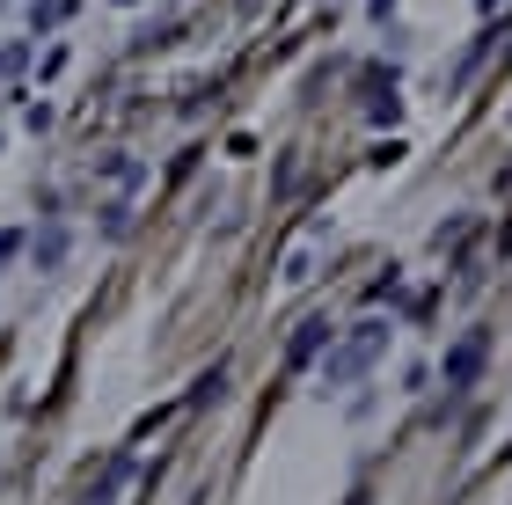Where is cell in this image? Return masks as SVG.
<instances>
[{
    "mask_svg": "<svg viewBox=\"0 0 512 505\" xmlns=\"http://www.w3.org/2000/svg\"><path fill=\"white\" fill-rule=\"evenodd\" d=\"M381 344H388V330H381V323H359V337L344 344V352H330V381H352V374H366Z\"/></svg>",
    "mask_w": 512,
    "mask_h": 505,
    "instance_id": "obj_1",
    "label": "cell"
},
{
    "mask_svg": "<svg viewBox=\"0 0 512 505\" xmlns=\"http://www.w3.org/2000/svg\"><path fill=\"white\" fill-rule=\"evenodd\" d=\"M476 366H483V337L454 344V359H447V388H469V381H476Z\"/></svg>",
    "mask_w": 512,
    "mask_h": 505,
    "instance_id": "obj_2",
    "label": "cell"
},
{
    "mask_svg": "<svg viewBox=\"0 0 512 505\" xmlns=\"http://www.w3.org/2000/svg\"><path fill=\"white\" fill-rule=\"evenodd\" d=\"M30 257H37V271H59L66 264V227H44V235L30 242Z\"/></svg>",
    "mask_w": 512,
    "mask_h": 505,
    "instance_id": "obj_3",
    "label": "cell"
},
{
    "mask_svg": "<svg viewBox=\"0 0 512 505\" xmlns=\"http://www.w3.org/2000/svg\"><path fill=\"white\" fill-rule=\"evenodd\" d=\"M322 344H330V323H322V315H315V323H300V337H293V359L322 352Z\"/></svg>",
    "mask_w": 512,
    "mask_h": 505,
    "instance_id": "obj_4",
    "label": "cell"
},
{
    "mask_svg": "<svg viewBox=\"0 0 512 505\" xmlns=\"http://www.w3.org/2000/svg\"><path fill=\"white\" fill-rule=\"evenodd\" d=\"M66 15H74V0H37V8H30L37 30H52V22H66Z\"/></svg>",
    "mask_w": 512,
    "mask_h": 505,
    "instance_id": "obj_5",
    "label": "cell"
},
{
    "mask_svg": "<svg viewBox=\"0 0 512 505\" xmlns=\"http://www.w3.org/2000/svg\"><path fill=\"white\" fill-rule=\"evenodd\" d=\"M0 8H8V0H0Z\"/></svg>",
    "mask_w": 512,
    "mask_h": 505,
    "instance_id": "obj_6",
    "label": "cell"
}]
</instances>
